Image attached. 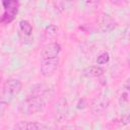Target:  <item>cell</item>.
I'll return each instance as SVG.
<instances>
[{
	"label": "cell",
	"mask_w": 130,
	"mask_h": 130,
	"mask_svg": "<svg viewBox=\"0 0 130 130\" xmlns=\"http://www.w3.org/2000/svg\"><path fill=\"white\" fill-rule=\"evenodd\" d=\"M21 82L17 78H9L4 82L2 89V96L6 101H11L14 99L21 90Z\"/></svg>",
	"instance_id": "cell-2"
},
{
	"label": "cell",
	"mask_w": 130,
	"mask_h": 130,
	"mask_svg": "<svg viewBox=\"0 0 130 130\" xmlns=\"http://www.w3.org/2000/svg\"><path fill=\"white\" fill-rule=\"evenodd\" d=\"M7 108H8V103L5 101H1L0 102V117H2L5 114V112L7 111Z\"/></svg>",
	"instance_id": "cell-13"
},
{
	"label": "cell",
	"mask_w": 130,
	"mask_h": 130,
	"mask_svg": "<svg viewBox=\"0 0 130 130\" xmlns=\"http://www.w3.org/2000/svg\"><path fill=\"white\" fill-rule=\"evenodd\" d=\"M59 65V58H51V59H45L41 65V73L44 76L51 75L58 67Z\"/></svg>",
	"instance_id": "cell-5"
},
{
	"label": "cell",
	"mask_w": 130,
	"mask_h": 130,
	"mask_svg": "<svg viewBox=\"0 0 130 130\" xmlns=\"http://www.w3.org/2000/svg\"><path fill=\"white\" fill-rule=\"evenodd\" d=\"M60 52H61V46L58 43H50L43 47V49L41 51V56L44 60L56 58V57H58Z\"/></svg>",
	"instance_id": "cell-4"
},
{
	"label": "cell",
	"mask_w": 130,
	"mask_h": 130,
	"mask_svg": "<svg viewBox=\"0 0 130 130\" xmlns=\"http://www.w3.org/2000/svg\"><path fill=\"white\" fill-rule=\"evenodd\" d=\"M104 74V69L100 66H88L83 69L82 75L84 77H99Z\"/></svg>",
	"instance_id": "cell-10"
},
{
	"label": "cell",
	"mask_w": 130,
	"mask_h": 130,
	"mask_svg": "<svg viewBox=\"0 0 130 130\" xmlns=\"http://www.w3.org/2000/svg\"><path fill=\"white\" fill-rule=\"evenodd\" d=\"M1 79H2V74H1V72H0V81H1Z\"/></svg>",
	"instance_id": "cell-16"
},
{
	"label": "cell",
	"mask_w": 130,
	"mask_h": 130,
	"mask_svg": "<svg viewBox=\"0 0 130 130\" xmlns=\"http://www.w3.org/2000/svg\"><path fill=\"white\" fill-rule=\"evenodd\" d=\"M57 31H58V27L56 25H54V24L48 25L46 27V29H45V34H46V36L48 38H54V37H56Z\"/></svg>",
	"instance_id": "cell-11"
},
{
	"label": "cell",
	"mask_w": 130,
	"mask_h": 130,
	"mask_svg": "<svg viewBox=\"0 0 130 130\" xmlns=\"http://www.w3.org/2000/svg\"><path fill=\"white\" fill-rule=\"evenodd\" d=\"M98 22L100 24V27L105 31H111L114 28H116V26H117V23L113 19V17L110 14H107V13L101 14V16L99 17Z\"/></svg>",
	"instance_id": "cell-7"
},
{
	"label": "cell",
	"mask_w": 130,
	"mask_h": 130,
	"mask_svg": "<svg viewBox=\"0 0 130 130\" xmlns=\"http://www.w3.org/2000/svg\"><path fill=\"white\" fill-rule=\"evenodd\" d=\"M119 102H120V105H123L124 103H127L128 102V93H127V91H125V92H123L121 94Z\"/></svg>",
	"instance_id": "cell-14"
},
{
	"label": "cell",
	"mask_w": 130,
	"mask_h": 130,
	"mask_svg": "<svg viewBox=\"0 0 130 130\" xmlns=\"http://www.w3.org/2000/svg\"><path fill=\"white\" fill-rule=\"evenodd\" d=\"M46 106L45 99L38 95H30L21 102L19 110L24 115H34L44 111Z\"/></svg>",
	"instance_id": "cell-1"
},
{
	"label": "cell",
	"mask_w": 130,
	"mask_h": 130,
	"mask_svg": "<svg viewBox=\"0 0 130 130\" xmlns=\"http://www.w3.org/2000/svg\"><path fill=\"white\" fill-rule=\"evenodd\" d=\"M19 27V37L22 42L26 43V41H31V35H32V26L31 24L24 19H21L18 23Z\"/></svg>",
	"instance_id": "cell-6"
},
{
	"label": "cell",
	"mask_w": 130,
	"mask_h": 130,
	"mask_svg": "<svg viewBox=\"0 0 130 130\" xmlns=\"http://www.w3.org/2000/svg\"><path fill=\"white\" fill-rule=\"evenodd\" d=\"M15 130H48V128L39 122L19 121L15 125Z\"/></svg>",
	"instance_id": "cell-9"
},
{
	"label": "cell",
	"mask_w": 130,
	"mask_h": 130,
	"mask_svg": "<svg viewBox=\"0 0 130 130\" xmlns=\"http://www.w3.org/2000/svg\"><path fill=\"white\" fill-rule=\"evenodd\" d=\"M61 130H80V128L76 127V126H71V125H66V126H63L61 128Z\"/></svg>",
	"instance_id": "cell-15"
},
{
	"label": "cell",
	"mask_w": 130,
	"mask_h": 130,
	"mask_svg": "<svg viewBox=\"0 0 130 130\" xmlns=\"http://www.w3.org/2000/svg\"><path fill=\"white\" fill-rule=\"evenodd\" d=\"M2 4L4 6L5 12L2 15L0 21L1 22H4V23L10 22L11 20H13V18L17 14V11H18V2L17 1H10V0H8V1H3Z\"/></svg>",
	"instance_id": "cell-3"
},
{
	"label": "cell",
	"mask_w": 130,
	"mask_h": 130,
	"mask_svg": "<svg viewBox=\"0 0 130 130\" xmlns=\"http://www.w3.org/2000/svg\"><path fill=\"white\" fill-rule=\"evenodd\" d=\"M108 105H109V101L105 96H96L91 101L90 109L93 114L99 115L107 109Z\"/></svg>",
	"instance_id": "cell-8"
},
{
	"label": "cell",
	"mask_w": 130,
	"mask_h": 130,
	"mask_svg": "<svg viewBox=\"0 0 130 130\" xmlns=\"http://www.w3.org/2000/svg\"><path fill=\"white\" fill-rule=\"evenodd\" d=\"M110 61V55L108 52H104L102 53L100 56H98L96 58V63L99 65H103V64H106Z\"/></svg>",
	"instance_id": "cell-12"
}]
</instances>
